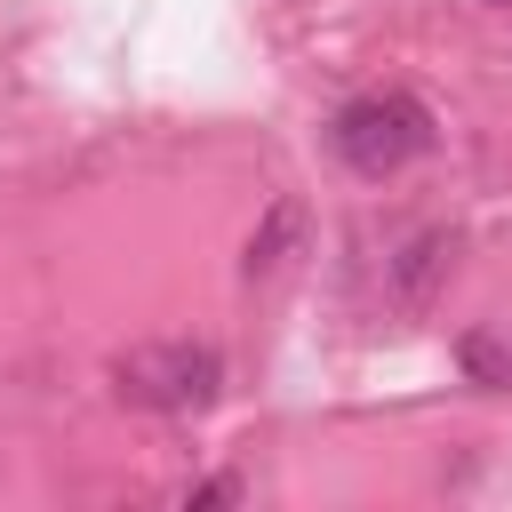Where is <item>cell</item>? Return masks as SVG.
<instances>
[{
    "label": "cell",
    "mask_w": 512,
    "mask_h": 512,
    "mask_svg": "<svg viewBox=\"0 0 512 512\" xmlns=\"http://www.w3.org/2000/svg\"><path fill=\"white\" fill-rule=\"evenodd\" d=\"M112 384H120V400H136V408L200 416V408L224 392V360H216L208 344H136V352H120Z\"/></svg>",
    "instance_id": "obj_2"
},
{
    "label": "cell",
    "mask_w": 512,
    "mask_h": 512,
    "mask_svg": "<svg viewBox=\"0 0 512 512\" xmlns=\"http://www.w3.org/2000/svg\"><path fill=\"white\" fill-rule=\"evenodd\" d=\"M448 264H456V232H416V240H408V248L392 256V304H408V312H424Z\"/></svg>",
    "instance_id": "obj_3"
},
{
    "label": "cell",
    "mask_w": 512,
    "mask_h": 512,
    "mask_svg": "<svg viewBox=\"0 0 512 512\" xmlns=\"http://www.w3.org/2000/svg\"><path fill=\"white\" fill-rule=\"evenodd\" d=\"M328 136H336V160H344V168L392 176V168H408L416 152H432V112H424L408 88H384V96H352Z\"/></svg>",
    "instance_id": "obj_1"
},
{
    "label": "cell",
    "mask_w": 512,
    "mask_h": 512,
    "mask_svg": "<svg viewBox=\"0 0 512 512\" xmlns=\"http://www.w3.org/2000/svg\"><path fill=\"white\" fill-rule=\"evenodd\" d=\"M240 496H248V488H240V480L224 472V480H200V488H192L184 504H240Z\"/></svg>",
    "instance_id": "obj_6"
},
{
    "label": "cell",
    "mask_w": 512,
    "mask_h": 512,
    "mask_svg": "<svg viewBox=\"0 0 512 512\" xmlns=\"http://www.w3.org/2000/svg\"><path fill=\"white\" fill-rule=\"evenodd\" d=\"M464 368H472L480 384H512V352H504L496 336H464Z\"/></svg>",
    "instance_id": "obj_5"
},
{
    "label": "cell",
    "mask_w": 512,
    "mask_h": 512,
    "mask_svg": "<svg viewBox=\"0 0 512 512\" xmlns=\"http://www.w3.org/2000/svg\"><path fill=\"white\" fill-rule=\"evenodd\" d=\"M296 232H304V208H296V200H272V208H264V224L248 232V256H240V272H248V280H272V272L288 264Z\"/></svg>",
    "instance_id": "obj_4"
}]
</instances>
